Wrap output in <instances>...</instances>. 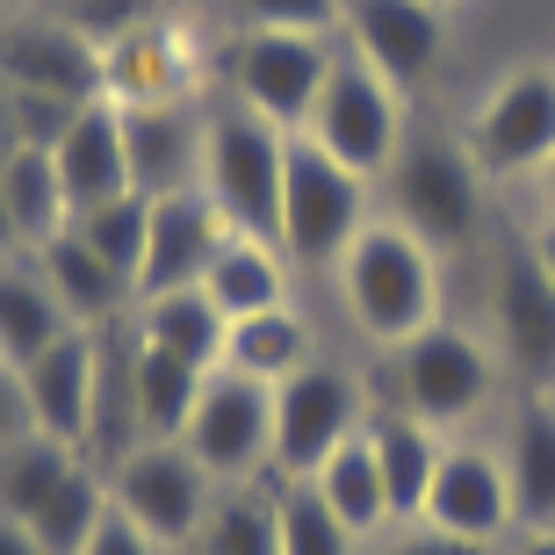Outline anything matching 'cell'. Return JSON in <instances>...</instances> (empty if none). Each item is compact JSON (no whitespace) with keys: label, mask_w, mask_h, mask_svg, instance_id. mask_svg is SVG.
<instances>
[{"label":"cell","mask_w":555,"mask_h":555,"mask_svg":"<svg viewBox=\"0 0 555 555\" xmlns=\"http://www.w3.org/2000/svg\"><path fill=\"white\" fill-rule=\"evenodd\" d=\"M203 288H209V304L238 325V318H253V310L288 304V253L274 246V238H246V231H231L224 246H217V260H209Z\"/></svg>","instance_id":"25"},{"label":"cell","mask_w":555,"mask_h":555,"mask_svg":"<svg viewBox=\"0 0 555 555\" xmlns=\"http://www.w3.org/2000/svg\"><path fill=\"white\" fill-rule=\"evenodd\" d=\"M59 181H65V203H73V217L80 209H102V203H124V195H138L130 188V144H124V108L116 102H87L80 116H73V130L59 138Z\"/></svg>","instance_id":"20"},{"label":"cell","mask_w":555,"mask_h":555,"mask_svg":"<svg viewBox=\"0 0 555 555\" xmlns=\"http://www.w3.org/2000/svg\"><path fill=\"white\" fill-rule=\"evenodd\" d=\"M15 260H29V246H22L15 217H8V195H0V268H15Z\"/></svg>","instance_id":"43"},{"label":"cell","mask_w":555,"mask_h":555,"mask_svg":"<svg viewBox=\"0 0 555 555\" xmlns=\"http://www.w3.org/2000/svg\"><path fill=\"white\" fill-rule=\"evenodd\" d=\"M505 555H555V527H519L505 541Z\"/></svg>","instance_id":"42"},{"label":"cell","mask_w":555,"mask_h":555,"mask_svg":"<svg viewBox=\"0 0 555 555\" xmlns=\"http://www.w3.org/2000/svg\"><path fill=\"white\" fill-rule=\"evenodd\" d=\"M339 43L361 65H375L397 94H418L448 65V8L440 0H347Z\"/></svg>","instance_id":"13"},{"label":"cell","mask_w":555,"mask_h":555,"mask_svg":"<svg viewBox=\"0 0 555 555\" xmlns=\"http://www.w3.org/2000/svg\"><path fill=\"white\" fill-rule=\"evenodd\" d=\"M0 555H43V541L29 534L22 519H8V513H0Z\"/></svg>","instance_id":"41"},{"label":"cell","mask_w":555,"mask_h":555,"mask_svg":"<svg viewBox=\"0 0 555 555\" xmlns=\"http://www.w3.org/2000/svg\"><path fill=\"white\" fill-rule=\"evenodd\" d=\"M310 491L325 498L332 513L347 519L361 541H383L397 527V513H390V491H383V469H375V454H369V440H347V448L332 454L325 469L310 476Z\"/></svg>","instance_id":"31"},{"label":"cell","mask_w":555,"mask_h":555,"mask_svg":"<svg viewBox=\"0 0 555 555\" xmlns=\"http://www.w3.org/2000/svg\"><path fill=\"white\" fill-rule=\"evenodd\" d=\"M80 462L87 454L65 448V440H51V433H22V440H8V448H0V513L29 527Z\"/></svg>","instance_id":"30"},{"label":"cell","mask_w":555,"mask_h":555,"mask_svg":"<svg viewBox=\"0 0 555 555\" xmlns=\"http://www.w3.org/2000/svg\"><path fill=\"white\" fill-rule=\"evenodd\" d=\"M203 138L209 108L203 102H130L124 108V144H130V188L144 203L203 188Z\"/></svg>","instance_id":"16"},{"label":"cell","mask_w":555,"mask_h":555,"mask_svg":"<svg viewBox=\"0 0 555 555\" xmlns=\"http://www.w3.org/2000/svg\"><path fill=\"white\" fill-rule=\"evenodd\" d=\"M144 224H152V203H144V195H124V203H102V209H80V217H73V231H80L130 288H138V268H144Z\"/></svg>","instance_id":"35"},{"label":"cell","mask_w":555,"mask_h":555,"mask_svg":"<svg viewBox=\"0 0 555 555\" xmlns=\"http://www.w3.org/2000/svg\"><path fill=\"white\" fill-rule=\"evenodd\" d=\"M491 353L505 383L555 390V282L527 246L505 253L491 274Z\"/></svg>","instance_id":"14"},{"label":"cell","mask_w":555,"mask_h":555,"mask_svg":"<svg viewBox=\"0 0 555 555\" xmlns=\"http://www.w3.org/2000/svg\"><path fill=\"white\" fill-rule=\"evenodd\" d=\"M548 397H555V390H548Z\"/></svg>","instance_id":"49"},{"label":"cell","mask_w":555,"mask_h":555,"mask_svg":"<svg viewBox=\"0 0 555 555\" xmlns=\"http://www.w3.org/2000/svg\"><path fill=\"white\" fill-rule=\"evenodd\" d=\"M498 462L513 483V519L519 527H555V397L519 390L505 433H498Z\"/></svg>","instance_id":"21"},{"label":"cell","mask_w":555,"mask_h":555,"mask_svg":"<svg viewBox=\"0 0 555 555\" xmlns=\"http://www.w3.org/2000/svg\"><path fill=\"white\" fill-rule=\"evenodd\" d=\"M375 555H498V548H476V541H454V534H440V527L404 519V527H390V534L375 541Z\"/></svg>","instance_id":"38"},{"label":"cell","mask_w":555,"mask_h":555,"mask_svg":"<svg viewBox=\"0 0 555 555\" xmlns=\"http://www.w3.org/2000/svg\"><path fill=\"white\" fill-rule=\"evenodd\" d=\"M80 555H166V548H159V541H144L138 527H130V519L116 513V505H108V519L94 527V541H87Z\"/></svg>","instance_id":"40"},{"label":"cell","mask_w":555,"mask_h":555,"mask_svg":"<svg viewBox=\"0 0 555 555\" xmlns=\"http://www.w3.org/2000/svg\"><path fill=\"white\" fill-rule=\"evenodd\" d=\"M29 260H37V274L51 282V296L65 304V318H73L80 332H108V325H124L130 310H138V288L108 268L73 224H65L51 246H37Z\"/></svg>","instance_id":"22"},{"label":"cell","mask_w":555,"mask_h":555,"mask_svg":"<svg viewBox=\"0 0 555 555\" xmlns=\"http://www.w3.org/2000/svg\"><path fill=\"white\" fill-rule=\"evenodd\" d=\"M282 173H288V130L253 116L238 102H209L203 138V195L217 203L231 231L274 238L282 231Z\"/></svg>","instance_id":"4"},{"label":"cell","mask_w":555,"mask_h":555,"mask_svg":"<svg viewBox=\"0 0 555 555\" xmlns=\"http://www.w3.org/2000/svg\"><path fill=\"white\" fill-rule=\"evenodd\" d=\"M231 238V224L217 217L203 188L159 195L152 224H144V268H138V296H166V288H195L217 260V246Z\"/></svg>","instance_id":"18"},{"label":"cell","mask_w":555,"mask_h":555,"mask_svg":"<svg viewBox=\"0 0 555 555\" xmlns=\"http://www.w3.org/2000/svg\"><path fill=\"white\" fill-rule=\"evenodd\" d=\"M108 59V102L130 108V102H195V80H203V59H195V43L188 29L173 22L144 15L138 29L102 43Z\"/></svg>","instance_id":"19"},{"label":"cell","mask_w":555,"mask_h":555,"mask_svg":"<svg viewBox=\"0 0 555 555\" xmlns=\"http://www.w3.org/2000/svg\"><path fill=\"white\" fill-rule=\"evenodd\" d=\"M217 369H188L173 353L144 347L138 332H130V404H138V433L144 440H181L188 412H195V397Z\"/></svg>","instance_id":"27"},{"label":"cell","mask_w":555,"mask_h":555,"mask_svg":"<svg viewBox=\"0 0 555 555\" xmlns=\"http://www.w3.org/2000/svg\"><path fill=\"white\" fill-rule=\"evenodd\" d=\"M339 310H347V325L369 339L375 353L404 347L412 332H426L440 318V253H426L404 224H390L383 209H375V224L339 253Z\"/></svg>","instance_id":"1"},{"label":"cell","mask_w":555,"mask_h":555,"mask_svg":"<svg viewBox=\"0 0 555 555\" xmlns=\"http://www.w3.org/2000/svg\"><path fill=\"white\" fill-rule=\"evenodd\" d=\"M527 253H534V260H541V274L555 282V224H541L534 238H527Z\"/></svg>","instance_id":"44"},{"label":"cell","mask_w":555,"mask_h":555,"mask_svg":"<svg viewBox=\"0 0 555 555\" xmlns=\"http://www.w3.org/2000/svg\"><path fill=\"white\" fill-rule=\"evenodd\" d=\"M274 519H282V555H361L369 548L310 483H274Z\"/></svg>","instance_id":"34"},{"label":"cell","mask_w":555,"mask_h":555,"mask_svg":"<svg viewBox=\"0 0 555 555\" xmlns=\"http://www.w3.org/2000/svg\"><path fill=\"white\" fill-rule=\"evenodd\" d=\"M181 448L203 462L217 483H274V390L253 375L217 369L181 426Z\"/></svg>","instance_id":"10"},{"label":"cell","mask_w":555,"mask_h":555,"mask_svg":"<svg viewBox=\"0 0 555 555\" xmlns=\"http://www.w3.org/2000/svg\"><path fill=\"white\" fill-rule=\"evenodd\" d=\"M462 152L476 159L483 181H527L555 159V73L548 65H519L469 108Z\"/></svg>","instance_id":"11"},{"label":"cell","mask_w":555,"mask_h":555,"mask_svg":"<svg viewBox=\"0 0 555 555\" xmlns=\"http://www.w3.org/2000/svg\"><path fill=\"white\" fill-rule=\"evenodd\" d=\"M73 116H80V102H59V94H8V138L37 144V152H59Z\"/></svg>","instance_id":"37"},{"label":"cell","mask_w":555,"mask_h":555,"mask_svg":"<svg viewBox=\"0 0 555 555\" xmlns=\"http://www.w3.org/2000/svg\"><path fill=\"white\" fill-rule=\"evenodd\" d=\"M22 433H37V418H29V390H22L15 361H0V448L22 440Z\"/></svg>","instance_id":"39"},{"label":"cell","mask_w":555,"mask_h":555,"mask_svg":"<svg viewBox=\"0 0 555 555\" xmlns=\"http://www.w3.org/2000/svg\"><path fill=\"white\" fill-rule=\"evenodd\" d=\"M0 15H15V0H0Z\"/></svg>","instance_id":"47"},{"label":"cell","mask_w":555,"mask_h":555,"mask_svg":"<svg viewBox=\"0 0 555 555\" xmlns=\"http://www.w3.org/2000/svg\"><path fill=\"white\" fill-rule=\"evenodd\" d=\"M498 383H505V369H498L491 339H476V332L454 325V318H433L404 347H390V397H383V404L454 433V426H469V418L491 412Z\"/></svg>","instance_id":"3"},{"label":"cell","mask_w":555,"mask_h":555,"mask_svg":"<svg viewBox=\"0 0 555 555\" xmlns=\"http://www.w3.org/2000/svg\"><path fill=\"white\" fill-rule=\"evenodd\" d=\"M130 332L144 347L173 353L188 369H224V339H231V318L209 304V288H166V296H138L130 310Z\"/></svg>","instance_id":"24"},{"label":"cell","mask_w":555,"mask_h":555,"mask_svg":"<svg viewBox=\"0 0 555 555\" xmlns=\"http://www.w3.org/2000/svg\"><path fill=\"white\" fill-rule=\"evenodd\" d=\"M188 555H282V519H274V483H231L217 491L203 534Z\"/></svg>","instance_id":"32"},{"label":"cell","mask_w":555,"mask_h":555,"mask_svg":"<svg viewBox=\"0 0 555 555\" xmlns=\"http://www.w3.org/2000/svg\"><path fill=\"white\" fill-rule=\"evenodd\" d=\"M102 519H108V476H102V462H80L59 483V498L29 519V534L43 541V555H80Z\"/></svg>","instance_id":"33"},{"label":"cell","mask_w":555,"mask_h":555,"mask_svg":"<svg viewBox=\"0 0 555 555\" xmlns=\"http://www.w3.org/2000/svg\"><path fill=\"white\" fill-rule=\"evenodd\" d=\"M65 332H80V325L65 318V304L51 296V282L37 274V260L0 268V361L29 369L43 347H59Z\"/></svg>","instance_id":"28"},{"label":"cell","mask_w":555,"mask_h":555,"mask_svg":"<svg viewBox=\"0 0 555 555\" xmlns=\"http://www.w3.org/2000/svg\"><path fill=\"white\" fill-rule=\"evenodd\" d=\"M534 188H541V224H555V159L534 173Z\"/></svg>","instance_id":"45"},{"label":"cell","mask_w":555,"mask_h":555,"mask_svg":"<svg viewBox=\"0 0 555 555\" xmlns=\"http://www.w3.org/2000/svg\"><path fill=\"white\" fill-rule=\"evenodd\" d=\"M0 195H8V217H15V231H22V246H29V253L51 246V238L73 224L59 159L37 152V144H8V152H0Z\"/></svg>","instance_id":"29"},{"label":"cell","mask_w":555,"mask_h":555,"mask_svg":"<svg viewBox=\"0 0 555 555\" xmlns=\"http://www.w3.org/2000/svg\"><path fill=\"white\" fill-rule=\"evenodd\" d=\"M440 8H448V0H440Z\"/></svg>","instance_id":"48"},{"label":"cell","mask_w":555,"mask_h":555,"mask_svg":"<svg viewBox=\"0 0 555 555\" xmlns=\"http://www.w3.org/2000/svg\"><path fill=\"white\" fill-rule=\"evenodd\" d=\"M304 138L318 144V152H332L339 166H353L361 181H383L390 159L404 152V138H412V130H404V94L339 43V59H332L325 87H318V108H310Z\"/></svg>","instance_id":"9"},{"label":"cell","mask_w":555,"mask_h":555,"mask_svg":"<svg viewBox=\"0 0 555 555\" xmlns=\"http://www.w3.org/2000/svg\"><path fill=\"white\" fill-rule=\"evenodd\" d=\"M418 527H440V534L476 541V548H505V534H519V519H513V483H505L498 448L448 440L440 469H433V491L418 505Z\"/></svg>","instance_id":"15"},{"label":"cell","mask_w":555,"mask_h":555,"mask_svg":"<svg viewBox=\"0 0 555 555\" xmlns=\"http://www.w3.org/2000/svg\"><path fill=\"white\" fill-rule=\"evenodd\" d=\"M332 59H339V37H304V29H231L224 51V102L268 116L274 130L310 124L318 108V87H325Z\"/></svg>","instance_id":"8"},{"label":"cell","mask_w":555,"mask_h":555,"mask_svg":"<svg viewBox=\"0 0 555 555\" xmlns=\"http://www.w3.org/2000/svg\"><path fill=\"white\" fill-rule=\"evenodd\" d=\"M231 29H304V37H339L347 0H224Z\"/></svg>","instance_id":"36"},{"label":"cell","mask_w":555,"mask_h":555,"mask_svg":"<svg viewBox=\"0 0 555 555\" xmlns=\"http://www.w3.org/2000/svg\"><path fill=\"white\" fill-rule=\"evenodd\" d=\"M375 397L347 361H310L288 383H274V483H310L332 454L361 440Z\"/></svg>","instance_id":"6"},{"label":"cell","mask_w":555,"mask_h":555,"mask_svg":"<svg viewBox=\"0 0 555 555\" xmlns=\"http://www.w3.org/2000/svg\"><path fill=\"white\" fill-rule=\"evenodd\" d=\"M375 181H361L353 166H339L332 152L296 130L288 138V173H282V231L274 246L288 253V268H339V253L375 224L369 217Z\"/></svg>","instance_id":"5"},{"label":"cell","mask_w":555,"mask_h":555,"mask_svg":"<svg viewBox=\"0 0 555 555\" xmlns=\"http://www.w3.org/2000/svg\"><path fill=\"white\" fill-rule=\"evenodd\" d=\"M8 144L15 138H8V87H0V152H8Z\"/></svg>","instance_id":"46"},{"label":"cell","mask_w":555,"mask_h":555,"mask_svg":"<svg viewBox=\"0 0 555 555\" xmlns=\"http://www.w3.org/2000/svg\"><path fill=\"white\" fill-rule=\"evenodd\" d=\"M22 390H29L37 433H51V440L87 454V440H94V397H102V332H65L59 347H43L22 369Z\"/></svg>","instance_id":"17"},{"label":"cell","mask_w":555,"mask_h":555,"mask_svg":"<svg viewBox=\"0 0 555 555\" xmlns=\"http://www.w3.org/2000/svg\"><path fill=\"white\" fill-rule=\"evenodd\" d=\"M0 87L8 94H59L108 102V59L73 15H0Z\"/></svg>","instance_id":"12"},{"label":"cell","mask_w":555,"mask_h":555,"mask_svg":"<svg viewBox=\"0 0 555 555\" xmlns=\"http://www.w3.org/2000/svg\"><path fill=\"white\" fill-rule=\"evenodd\" d=\"M102 476H108V505H116L144 541H159L166 555H188V541L203 534L209 505L224 491L181 440H138V448L116 454Z\"/></svg>","instance_id":"7"},{"label":"cell","mask_w":555,"mask_h":555,"mask_svg":"<svg viewBox=\"0 0 555 555\" xmlns=\"http://www.w3.org/2000/svg\"><path fill=\"white\" fill-rule=\"evenodd\" d=\"M361 440H369L375 469H383V491H390L397 527L418 519V505H426V491H433V469H440V454H448V433L426 426V418H412V412H397V404H375L369 426H361Z\"/></svg>","instance_id":"23"},{"label":"cell","mask_w":555,"mask_h":555,"mask_svg":"<svg viewBox=\"0 0 555 555\" xmlns=\"http://www.w3.org/2000/svg\"><path fill=\"white\" fill-rule=\"evenodd\" d=\"M483 188L491 181L476 173L462 138H404V152L375 181V195H383L390 224H404L426 253L448 260V253L476 246V231H483Z\"/></svg>","instance_id":"2"},{"label":"cell","mask_w":555,"mask_h":555,"mask_svg":"<svg viewBox=\"0 0 555 555\" xmlns=\"http://www.w3.org/2000/svg\"><path fill=\"white\" fill-rule=\"evenodd\" d=\"M318 361V339H310L304 310L296 304H274V310H253V318H238L224 339V369L231 375H253V383H288L296 369H310Z\"/></svg>","instance_id":"26"}]
</instances>
